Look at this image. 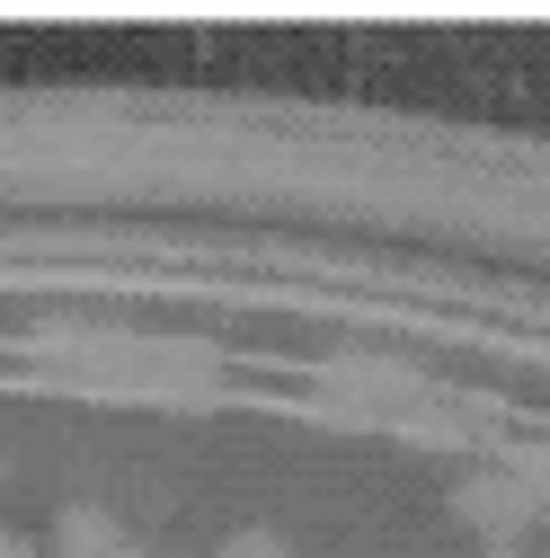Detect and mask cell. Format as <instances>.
Listing matches in <instances>:
<instances>
[{
  "mask_svg": "<svg viewBox=\"0 0 550 558\" xmlns=\"http://www.w3.org/2000/svg\"><path fill=\"white\" fill-rule=\"evenodd\" d=\"M0 558H36V549H27V541H19V532H0Z\"/></svg>",
  "mask_w": 550,
  "mask_h": 558,
  "instance_id": "5",
  "label": "cell"
},
{
  "mask_svg": "<svg viewBox=\"0 0 550 558\" xmlns=\"http://www.w3.org/2000/svg\"><path fill=\"white\" fill-rule=\"evenodd\" d=\"M453 514H462L479 541H489V549H515V532H524L541 506L524 497V487H515L506 470H479V478H462V487H453Z\"/></svg>",
  "mask_w": 550,
  "mask_h": 558,
  "instance_id": "1",
  "label": "cell"
},
{
  "mask_svg": "<svg viewBox=\"0 0 550 558\" xmlns=\"http://www.w3.org/2000/svg\"><path fill=\"white\" fill-rule=\"evenodd\" d=\"M223 558H294V549H285V532L249 523V532H231V541H223Z\"/></svg>",
  "mask_w": 550,
  "mask_h": 558,
  "instance_id": "4",
  "label": "cell"
},
{
  "mask_svg": "<svg viewBox=\"0 0 550 558\" xmlns=\"http://www.w3.org/2000/svg\"><path fill=\"white\" fill-rule=\"evenodd\" d=\"M116 558H133V549H116Z\"/></svg>",
  "mask_w": 550,
  "mask_h": 558,
  "instance_id": "6",
  "label": "cell"
},
{
  "mask_svg": "<svg viewBox=\"0 0 550 558\" xmlns=\"http://www.w3.org/2000/svg\"><path fill=\"white\" fill-rule=\"evenodd\" d=\"M53 549H62V558H116V549H124V523H116L107 506H62V514H53Z\"/></svg>",
  "mask_w": 550,
  "mask_h": 558,
  "instance_id": "2",
  "label": "cell"
},
{
  "mask_svg": "<svg viewBox=\"0 0 550 558\" xmlns=\"http://www.w3.org/2000/svg\"><path fill=\"white\" fill-rule=\"evenodd\" d=\"M506 478L524 487L533 506H550V444H533V452H515V470H506Z\"/></svg>",
  "mask_w": 550,
  "mask_h": 558,
  "instance_id": "3",
  "label": "cell"
}]
</instances>
